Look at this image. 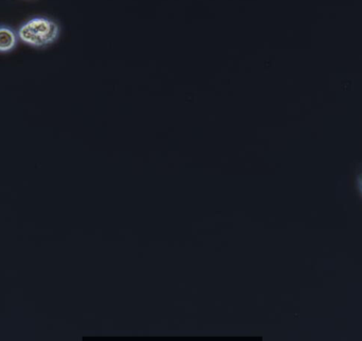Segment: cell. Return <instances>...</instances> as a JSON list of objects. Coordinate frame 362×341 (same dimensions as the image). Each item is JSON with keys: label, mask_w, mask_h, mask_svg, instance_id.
Instances as JSON below:
<instances>
[{"label": "cell", "mask_w": 362, "mask_h": 341, "mask_svg": "<svg viewBox=\"0 0 362 341\" xmlns=\"http://www.w3.org/2000/svg\"><path fill=\"white\" fill-rule=\"evenodd\" d=\"M357 189H358L359 194L362 197V168L361 170H359L358 174H357Z\"/></svg>", "instance_id": "3957f363"}, {"label": "cell", "mask_w": 362, "mask_h": 341, "mask_svg": "<svg viewBox=\"0 0 362 341\" xmlns=\"http://www.w3.org/2000/svg\"><path fill=\"white\" fill-rule=\"evenodd\" d=\"M18 34L6 25H0V53H8L16 48Z\"/></svg>", "instance_id": "7a4b0ae2"}, {"label": "cell", "mask_w": 362, "mask_h": 341, "mask_svg": "<svg viewBox=\"0 0 362 341\" xmlns=\"http://www.w3.org/2000/svg\"><path fill=\"white\" fill-rule=\"evenodd\" d=\"M19 40L34 48H45L54 44L61 35V27L49 17L36 16L28 19L19 27Z\"/></svg>", "instance_id": "6da1fadb"}]
</instances>
